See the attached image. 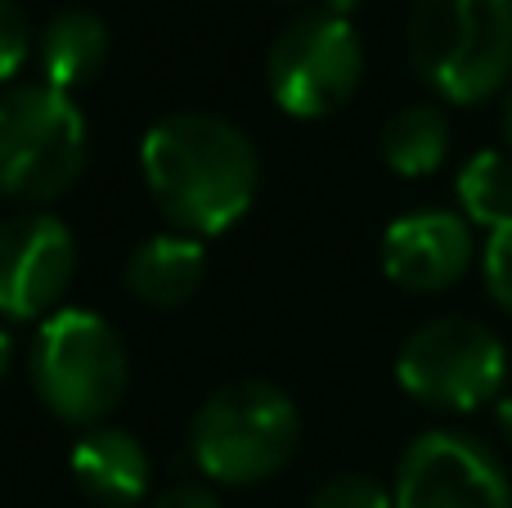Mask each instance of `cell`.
<instances>
[{"instance_id":"cell-1","label":"cell","mask_w":512,"mask_h":508,"mask_svg":"<svg viewBox=\"0 0 512 508\" xmlns=\"http://www.w3.org/2000/svg\"><path fill=\"white\" fill-rule=\"evenodd\" d=\"M140 167L158 212L194 239H216L239 225L261 189L252 140L216 113L158 117L144 131Z\"/></svg>"},{"instance_id":"cell-2","label":"cell","mask_w":512,"mask_h":508,"mask_svg":"<svg viewBox=\"0 0 512 508\" xmlns=\"http://www.w3.org/2000/svg\"><path fill=\"white\" fill-rule=\"evenodd\" d=\"M409 63L445 104H481L512 81V0H418Z\"/></svg>"},{"instance_id":"cell-3","label":"cell","mask_w":512,"mask_h":508,"mask_svg":"<svg viewBox=\"0 0 512 508\" xmlns=\"http://www.w3.org/2000/svg\"><path fill=\"white\" fill-rule=\"evenodd\" d=\"M27 374L54 419L72 428H99L126 396V347L104 315L86 306H59L36 324Z\"/></svg>"},{"instance_id":"cell-4","label":"cell","mask_w":512,"mask_h":508,"mask_svg":"<svg viewBox=\"0 0 512 508\" xmlns=\"http://www.w3.org/2000/svg\"><path fill=\"white\" fill-rule=\"evenodd\" d=\"M301 441V414L274 383H230L194 414L189 455L207 482L256 486L292 459Z\"/></svg>"},{"instance_id":"cell-5","label":"cell","mask_w":512,"mask_h":508,"mask_svg":"<svg viewBox=\"0 0 512 508\" xmlns=\"http://www.w3.org/2000/svg\"><path fill=\"white\" fill-rule=\"evenodd\" d=\"M86 117L68 90L18 81L0 95V198L50 203L86 171Z\"/></svg>"},{"instance_id":"cell-6","label":"cell","mask_w":512,"mask_h":508,"mask_svg":"<svg viewBox=\"0 0 512 508\" xmlns=\"http://www.w3.org/2000/svg\"><path fill=\"white\" fill-rule=\"evenodd\" d=\"M508 351L495 329L463 315L418 324L396 356V383L432 410L472 414L504 392Z\"/></svg>"},{"instance_id":"cell-7","label":"cell","mask_w":512,"mask_h":508,"mask_svg":"<svg viewBox=\"0 0 512 508\" xmlns=\"http://www.w3.org/2000/svg\"><path fill=\"white\" fill-rule=\"evenodd\" d=\"M364 77V45L351 18H337L328 9L297 14L265 54V86L270 99L288 117L315 122L328 117L360 90Z\"/></svg>"},{"instance_id":"cell-8","label":"cell","mask_w":512,"mask_h":508,"mask_svg":"<svg viewBox=\"0 0 512 508\" xmlns=\"http://www.w3.org/2000/svg\"><path fill=\"white\" fill-rule=\"evenodd\" d=\"M396 508H512V482L486 441L432 428L396 464Z\"/></svg>"},{"instance_id":"cell-9","label":"cell","mask_w":512,"mask_h":508,"mask_svg":"<svg viewBox=\"0 0 512 508\" xmlns=\"http://www.w3.org/2000/svg\"><path fill=\"white\" fill-rule=\"evenodd\" d=\"M77 270V239L50 212H18L0 221V315L45 320L59 311Z\"/></svg>"},{"instance_id":"cell-10","label":"cell","mask_w":512,"mask_h":508,"mask_svg":"<svg viewBox=\"0 0 512 508\" xmlns=\"http://www.w3.org/2000/svg\"><path fill=\"white\" fill-rule=\"evenodd\" d=\"M472 257V225L463 212L450 207H418L382 234V270L391 284L409 293H441L454 279L468 275Z\"/></svg>"},{"instance_id":"cell-11","label":"cell","mask_w":512,"mask_h":508,"mask_svg":"<svg viewBox=\"0 0 512 508\" xmlns=\"http://www.w3.org/2000/svg\"><path fill=\"white\" fill-rule=\"evenodd\" d=\"M72 482L81 486V495H90L104 508H135L149 495V450L131 437L126 428H86L72 446Z\"/></svg>"},{"instance_id":"cell-12","label":"cell","mask_w":512,"mask_h":508,"mask_svg":"<svg viewBox=\"0 0 512 508\" xmlns=\"http://www.w3.org/2000/svg\"><path fill=\"white\" fill-rule=\"evenodd\" d=\"M207 275V248L203 239L185 230H167L144 239L126 261V284L149 306H180L198 293Z\"/></svg>"},{"instance_id":"cell-13","label":"cell","mask_w":512,"mask_h":508,"mask_svg":"<svg viewBox=\"0 0 512 508\" xmlns=\"http://www.w3.org/2000/svg\"><path fill=\"white\" fill-rule=\"evenodd\" d=\"M36 59L54 90H77L104 68L108 59V27L90 9H63L36 36Z\"/></svg>"},{"instance_id":"cell-14","label":"cell","mask_w":512,"mask_h":508,"mask_svg":"<svg viewBox=\"0 0 512 508\" xmlns=\"http://www.w3.org/2000/svg\"><path fill=\"white\" fill-rule=\"evenodd\" d=\"M450 153V117L436 104H409L382 126V162L405 180H423Z\"/></svg>"},{"instance_id":"cell-15","label":"cell","mask_w":512,"mask_h":508,"mask_svg":"<svg viewBox=\"0 0 512 508\" xmlns=\"http://www.w3.org/2000/svg\"><path fill=\"white\" fill-rule=\"evenodd\" d=\"M454 198L468 225L481 230H499L512 221V153L481 149L459 167L454 180Z\"/></svg>"},{"instance_id":"cell-16","label":"cell","mask_w":512,"mask_h":508,"mask_svg":"<svg viewBox=\"0 0 512 508\" xmlns=\"http://www.w3.org/2000/svg\"><path fill=\"white\" fill-rule=\"evenodd\" d=\"M310 508H396V495L364 473H337L315 491Z\"/></svg>"},{"instance_id":"cell-17","label":"cell","mask_w":512,"mask_h":508,"mask_svg":"<svg viewBox=\"0 0 512 508\" xmlns=\"http://www.w3.org/2000/svg\"><path fill=\"white\" fill-rule=\"evenodd\" d=\"M32 45H36V32H32L27 9L18 0H0V86L23 72Z\"/></svg>"},{"instance_id":"cell-18","label":"cell","mask_w":512,"mask_h":508,"mask_svg":"<svg viewBox=\"0 0 512 508\" xmlns=\"http://www.w3.org/2000/svg\"><path fill=\"white\" fill-rule=\"evenodd\" d=\"M481 275H486V288L499 302V311L512 315V221L490 230L486 248H481Z\"/></svg>"},{"instance_id":"cell-19","label":"cell","mask_w":512,"mask_h":508,"mask_svg":"<svg viewBox=\"0 0 512 508\" xmlns=\"http://www.w3.org/2000/svg\"><path fill=\"white\" fill-rule=\"evenodd\" d=\"M149 508H221V500H216L207 486H171V491H162Z\"/></svg>"},{"instance_id":"cell-20","label":"cell","mask_w":512,"mask_h":508,"mask_svg":"<svg viewBox=\"0 0 512 508\" xmlns=\"http://www.w3.org/2000/svg\"><path fill=\"white\" fill-rule=\"evenodd\" d=\"M495 419H499V432L508 437V446H512V396H499V405H495Z\"/></svg>"},{"instance_id":"cell-21","label":"cell","mask_w":512,"mask_h":508,"mask_svg":"<svg viewBox=\"0 0 512 508\" xmlns=\"http://www.w3.org/2000/svg\"><path fill=\"white\" fill-rule=\"evenodd\" d=\"M9 365H14V338H9V329H0V378L9 374Z\"/></svg>"},{"instance_id":"cell-22","label":"cell","mask_w":512,"mask_h":508,"mask_svg":"<svg viewBox=\"0 0 512 508\" xmlns=\"http://www.w3.org/2000/svg\"><path fill=\"white\" fill-rule=\"evenodd\" d=\"M355 9V0H328V14H337V18H346Z\"/></svg>"},{"instance_id":"cell-23","label":"cell","mask_w":512,"mask_h":508,"mask_svg":"<svg viewBox=\"0 0 512 508\" xmlns=\"http://www.w3.org/2000/svg\"><path fill=\"white\" fill-rule=\"evenodd\" d=\"M504 135H508V149H512V90H508V99H504Z\"/></svg>"}]
</instances>
